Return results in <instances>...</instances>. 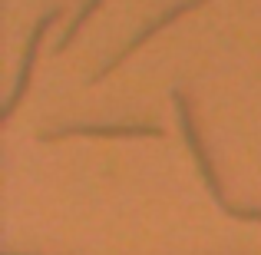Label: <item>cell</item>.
I'll list each match as a JSON object with an SVG mask.
<instances>
[{
	"instance_id": "cell-1",
	"label": "cell",
	"mask_w": 261,
	"mask_h": 255,
	"mask_svg": "<svg viewBox=\"0 0 261 255\" xmlns=\"http://www.w3.org/2000/svg\"><path fill=\"white\" fill-rule=\"evenodd\" d=\"M60 13L53 10V13H46L43 20L37 24V33L30 37V50H27V57H23V70H20V80H17V89H13V96H10V103H7V116H13V109H17V103H20V96L27 93V80H30V70H33V57H37V47H40V40H43V33H46V27L57 20Z\"/></svg>"
},
{
	"instance_id": "cell-2",
	"label": "cell",
	"mask_w": 261,
	"mask_h": 255,
	"mask_svg": "<svg viewBox=\"0 0 261 255\" xmlns=\"http://www.w3.org/2000/svg\"><path fill=\"white\" fill-rule=\"evenodd\" d=\"M76 133H89V136H162L159 126H66L57 133H43L40 140H53V136H76Z\"/></svg>"
},
{
	"instance_id": "cell-3",
	"label": "cell",
	"mask_w": 261,
	"mask_h": 255,
	"mask_svg": "<svg viewBox=\"0 0 261 255\" xmlns=\"http://www.w3.org/2000/svg\"><path fill=\"white\" fill-rule=\"evenodd\" d=\"M96 4H99V0H89V4H86V10H83V13H80V20H86V13H89V10H93V7H96ZM80 20H76V24H73V27H70V30H66V37H63V43H60V50H66V47H70V43H73V37H76V27H80Z\"/></svg>"
}]
</instances>
